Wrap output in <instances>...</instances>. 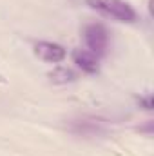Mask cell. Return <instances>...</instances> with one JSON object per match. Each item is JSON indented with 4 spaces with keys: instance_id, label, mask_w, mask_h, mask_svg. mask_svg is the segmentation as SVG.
I'll list each match as a JSON object with an SVG mask.
<instances>
[{
    "instance_id": "5",
    "label": "cell",
    "mask_w": 154,
    "mask_h": 156,
    "mask_svg": "<svg viewBox=\"0 0 154 156\" xmlns=\"http://www.w3.org/2000/svg\"><path fill=\"white\" fill-rule=\"evenodd\" d=\"M51 80H54V82H71L75 75H73V71H69V69H56V71H53L51 75Z\"/></svg>"
},
{
    "instance_id": "3",
    "label": "cell",
    "mask_w": 154,
    "mask_h": 156,
    "mask_svg": "<svg viewBox=\"0 0 154 156\" xmlns=\"http://www.w3.org/2000/svg\"><path fill=\"white\" fill-rule=\"evenodd\" d=\"M35 53L44 62H49V64H58L67 55L65 49L60 44H54V42H38L35 45Z\"/></svg>"
},
{
    "instance_id": "2",
    "label": "cell",
    "mask_w": 154,
    "mask_h": 156,
    "mask_svg": "<svg viewBox=\"0 0 154 156\" xmlns=\"http://www.w3.org/2000/svg\"><path fill=\"white\" fill-rule=\"evenodd\" d=\"M83 38L89 47V51L94 56H103L107 51V44H109V35L107 29L102 24H89L83 31Z\"/></svg>"
},
{
    "instance_id": "4",
    "label": "cell",
    "mask_w": 154,
    "mask_h": 156,
    "mask_svg": "<svg viewBox=\"0 0 154 156\" xmlns=\"http://www.w3.org/2000/svg\"><path fill=\"white\" fill-rule=\"evenodd\" d=\"M73 60H75V64H76L82 71H85V73H89V75H94V73H98V69H100V66H98V56H94L91 51L76 49V51L73 53Z\"/></svg>"
},
{
    "instance_id": "1",
    "label": "cell",
    "mask_w": 154,
    "mask_h": 156,
    "mask_svg": "<svg viewBox=\"0 0 154 156\" xmlns=\"http://www.w3.org/2000/svg\"><path fill=\"white\" fill-rule=\"evenodd\" d=\"M87 4L93 9H96V11H100L111 18H116L120 22L131 24L136 20V11L125 0H87Z\"/></svg>"
}]
</instances>
